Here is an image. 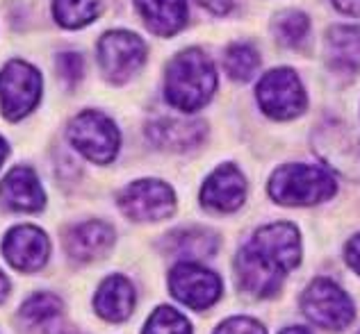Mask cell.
<instances>
[{
    "instance_id": "obj_13",
    "label": "cell",
    "mask_w": 360,
    "mask_h": 334,
    "mask_svg": "<svg viewBox=\"0 0 360 334\" xmlns=\"http://www.w3.org/2000/svg\"><path fill=\"white\" fill-rule=\"evenodd\" d=\"M246 198L244 175L233 164H224L205 180L201 189V203L217 212H235Z\"/></svg>"
},
{
    "instance_id": "obj_10",
    "label": "cell",
    "mask_w": 360,
    "mask_h": 334,
    "mask_svg": "<svg viewBox=\"0 0 360 334\" xmlns=\"http://www.w3.org/2000/svg\"><path fill=\"white\" fill-rule=\"evenodd\" d=\"M169 286H172V293L180 302L198 312L207 309L221 295L219 275L194 262H180L178 266H174L172 275H169Z\"/></svg>"
},
{
    "instance_id": "obj_32",
    "label": "cell",
    "mask_w": 360,
    "mask_h": 334,
    "mask_svg": "<svg viewBox=\"0 0 360 334\" xmlns=\"http://www.w3.org/2000/svg\"><path fill=\"white\" fill-rule=\"evenodd\" d=\"M281 334H312L308 328H299V326H292V328H285Z\"/></svg>"
},
{
    "instance_id": "obj_28",
    "label": "cell",
    "mask_w": 360,
    "mask_h": 334,
    "mask_svg": "<svg viewBox=\"0 0 360 334\" xmlns=\"http://www.w3.org/2000/svg\"><path fill=\"white\" fill-rule=\"evenodd\" d=\"M198 5L205 7L212 14H229L231 9L240 3V0H196Z\"/></svg>"
},
{
    "instance_id": "obj_30",
    "label": "cell",
    "mask_w": 360,
    "mask_h": 334,
    "mask_svg": "<svg viewBox=\"0 0 360 334\" xmlns=\"http://www.w3.org/2000/svg\"><path fill=\"white\" fill-rule=\"evenodd\" d=\"M335 7L340 12L352 14V16H360V0H333Z\"/></svg>"
},
{
    "instance_id": "obj_17",
    "label": "cell",
    "mask_w": 360,
    "mask_h": 334,
    "mask_svg": "<svg viewBox=\"0 0 360 334\" xmlns=\"http://www.w3.org/2000/svg\"><path fill=\"white\" fill-rule=\"evenodd\" d=\"M326 57L340 73L360 71V27L335 25L326 36Z\"/></svg>"
},
{
    "instance_id": "obj_24",
    "label": "cell",
    "mask_w": 360,
    "mask_h": 334,
    "mask_svg": "<svg viewBox=\"0 0 360 334\" xmlns=\"http://www.w3.org/2000/svg\"><path fill=\"white\" fill-rule=\"evenodd\" d=\"M308 18L301 12H283L276 21H274V34L278 36L283 46L297 48L306 41L308 36Z\"/></svg>"
},
{
    "instance_id": "obj_27",
    "label": "cell",
    "mask_w": 360,
    "mask_h": 334,
    "mask_svg": "<svg viewBox=\"0 0 360 334\" xmlns=\"http://www.w3.org/2000/svg\"><path fill=\"white\" fill-rule=\"evenodd\" d=\"M60 73H62V78H66L69 82H75L80 78V73H82V60H80V55H73V53H66L60 57Z\"/></svg>"
},
{
    "instance_id": "obj_1",
    "label": "cell",
    "mask_w": 360,
    "mask_h": 334,
    "mask_svg": "<svg viewBox=\"0 0 360 334\" xmlns=\"http://www.w3.org/2000/svg\"><path fill=\"white\" fill-rule=\"evenodd\" d=\"M301 262V239L292 223L260 227L251 241L242 246L235 260L238 282L255 298H271L283 286L285 275Z\"/></svg>"
},
{
    "instance_id": "obj_23",
    "label": "cell",
    "mask_w": 360,
    "mask_h": 334,
    "mask_svg": "<svg viewBox=\"0 0 360 334\" xmlns=\"http://www.w3.org/2000/svg\"><path fill=\"white\" fill-rule=\"evenodd\" d=\"M226 71L233 80H249L255 73V69L260 66V57L253 51L249 44H233L229 51H226Z\"/></svg>"
},
{
    "instance_id": "obj_21",
    "label": "cell",
    "mask_w": 360,
    "mask_h": 334,
    "mask_svg": "<svg viewBox=\"0 0 360 334\" xmlns=\"http://www.w3.org/2000/svg\"><path fill=\"white\" fill-rule=\"evenodd\" d=\"M53 12L64 27H82L94 21L98 0H55Z\"/></svg>"
},
{
    "instance_id": "obj_15",
    "label": "cell",
    "mask_w": 360,
    "mask_h": 334,
    "mask_svg": "<svg viewBox=\"0 0 360 334\" xmlns=\"http://www.w3.org/2000/svg\"><path fill=\"white\" fill-rule=\"evenodd\" d=\"M0 198L9 209L16 212H37L44 207V191L39 187L34 171L27 166H16L7 173L0 185Z\"/></svg>"
},
{
    "instance_id": "obj_22",
    "label": "cell",
    "mask_w": 360,
    "mask_h": 334,
    "mask_svg": "<svg viewBox=\"0 0 360 334\" xmlns=\"http://www.w3.org/2000/svg\"><path fill=\"white\" fill-rule=\"evenodd\" d=\"M62 314V300L53 293H37L25 300L21 307V316L30 326H49Z\"/></svg>"
},
{
    "instance_id": "obj_4",
    "label": "cell",
    "mask_w": 360,
    "mask_h": 334,
    "mask_svg": "<svg viewBox=\"0 0 360 334\" xmlns=\"http://www.w3.org/2000/svg\"><path fill=\"white\" fill-rule=\"evenodd\" d=\"M312 146L326 166L360 182V137L340 121H324L312 135Z\"/></svg>"
},
{
    "instance_id": "obj_16",
    "label": "cell",
    "mask_w": 360,
    "mask_h": 334,
    "mask_svg": "<svg viewBox=\"0 0 360 334\" xmlns=\"http://www.w3.org/2000/svg\"><path fill=\"white\" fill-rule=\"evenodd\" d=\"M94 305H96V312L105 321H126L132 314V307H135V289H132V284L123 275H110L98 286Z\"/></svg>"
},
{
    "instance_id": "obj_19",
    "label": "cell",
    "mask_w": 360,
    "mask_h": 334,
    "mask_svg": "<svg viewBox=\"0 0 360 334\" xmlns=\"http://www.w3.org/2000/svg\"><path fill=\"white\" fill-rule=\"evenodd\" d=\"M135 5L148 30H153L155 34H176L187 21L185 0H135Z\"/></svg>"
},
{
    "instance_id": "obj_14",
    "label": "cell",
    "mask_w": 360,
    "mask_h": 334,
    "mask_svg": "<svg viewBox=\"0 0 360 334\" xmlns=\"http://www.w3.org/2000/svg\"><path fill=\"white\" fill-rule=\"evenodd\" d=\"M146 135L158 148H165L172 152H185L203 141L205 126L201 121H183V119L165 116V119L148 123Z\"/></svg>"
},
{
    "instance_id": "obj_29",
    "label": "cell",
    "mask_w": 360,
    "mask_h": 334,
    "mask_svg": "<svg viewBox=\"0 0 360 334\" xmlns=\"http://www.w3.org/2000/svg\"><path fill=\"white\" fill-rule=\"evenodd\" d=\"M345 257H347V264L352 266V269L360 275V234H356L352 241L347 243Z\"/></svg>"
},
{
    "instance_id": "obj_11",
    "label": "cell",
    "mask_w": 360,
    "mask_h": 334,
    "mask_svg": "<svg viewBox=\"0 0 360 334\" xmlns=\"http://www.w3.org/2000/svg\"><path fill=\"white\" fill-rule=\"evenodd\" d=\"M101 66L112 82H126L146 60V46L137 34L110 32L98 44Z\"/></svg>"
},
{
    "instance_id": "obj_18",
    "label": "cell",
    "mask_w": 360,
    "mask_h": 334,
    "mask_svg": "<svg viewBox=\"0 0 360 334\" xmlns=\"http://www.w3.org/2000/svg\"><path fill=\"white\" fill-rule=\"evenodd\" d=\"M112 239H115V232H112V227L108 223L89 221L73 227L69 232V236H66V250L75 260L89 262L108 250L112 246Z\"/></svg>"
},
{
    "instance_id": "obj_7",
    "label": "cell",
    "mask_w": 360,
    "mask_h": 334,
    "mask_svg": "<svg viewBox=\"0 0 360 334\" xmlns=\"http://www.w3.org/2000/svg\"><path fill=\"white\" fill-rule=\"evenodd\" d=\"M258 100L271 119H295L306 107V91L299 75L292 69H274L264 73L258 84Z\"/></svg>"
},
{
    "instance_id": "obj_31",
    "label": "cell",
    "mask_w": 360,
    "mask_h": 334,
    "mask_svg": "<svg viewBox=\"0 0 360 334\" xmlns=\"http://www.w3.org/2000/svg\"><path fill=\"white\" fill-rule=\"evenodd\" d=\"M7 291H9V282H7V278L3 273H0V302L5 300V295H7Z\"/></svg>"
},
{
    "instance_id": "obj_2",
    "label": "cell",
    "mask_w": 360,
    "mask_h": 334,
    "mask_svg": "<svg viewBox=\"0 0 360 334\" xmlns=\"http://www.w3.org/2000/svg\"><path fill=\"white\" fill-rule=\"evenodd\" d=\"M217 75L210 57L205 53L185 51L176 55L167 69L165 93L167 100L180 112H196L212 98Z\"/></svg>"
},
{
    "instance_id": "obj_26",
    "label": "cell",
    "mask_w": 360,
    "mask_h": 334,
    "mask_svg": "<svg viewBox=\"0 0 360 334\" xmlns=\"http://www.w3.org/2000/svg\"><path fill=\"white\" fill-rule=\"evenodd\" d=\"M214 334H267V330L262 328V323L249 316H235L224 321L219 328L214 330Z\"/></svg>"
},
{
    "instance_id": "obj_3",
    "label": "cell",
    "mask_w": 360,
    "mask_h": 334,
    "mask_svg": "<svg viewBox=\"0 0 360 334\" xmlns=\"http://www.w3.org/2000/svg\"><path fill=\"white\" fill-rule=\"evenodd\" d=\"M335 191L333 175L312 164H285L269 180V196L281 205H317L335 196Z\"/></svg>"
},
{
    "instance_id": "obj_33",
    "label": "cell",
    "mask_w": 360,
    "mask_h": 334,
    "mask_svg": "<svg viewBox=\"0 0 360 334\" xmlns=\"http://www.w3.org/2000/svg\"><path fill=\"white\" fill-rule=\"evenodd\" d=\"M5 155H7V146H5V141L0 139V164H3V159H5Z\"/></svg>"
},
{
    "instance_id": "obj_6",
    "label": "cell",
    "mask_w": 360,
    "mask_h": 334,
    "mask_svg": "<svg viewBox=\"0 0 360 334\" xmlns=\"http://www.w3.org/2000/svg\"><path fill=\"white\" fill-rule=\"evenodd\" d=\"M69 139L84 157L96 164H108L119 150V130L101 112L78 114L69 128Z\"/></svg>"
},
{
    "instance_id": "obj_8",
    "label": "cell",
    "mask_w": 360,
    "mask_h": 334,
    "mask_svg": "<svg viewBox=\"0 0 360 334\" xmlns=\"http://www.w3.org/2000/svg\"><path fill=\"white\" fill-rule=\"evenodd\" d=\"M41 93V78L30 64L9 62L0 73V102L7 119H21L34 109Z\"/></svg>"
},
{
    "instance_id": "obj_9",
    "label": "cell",
    "mask_w": 360,
    "mask_h": 334,
    "mask_svg": "<svg viewBox=\"0 0 360 334\" xmlns=\"http://www.w3.org/2000/svg\"><path fill=\"white\" fill-rule=\"evenodd\" d=\"M119 207L132 221H162L172 216L176 196L172 187L160 180H137L121 191Z\"/></svg>"
},
{
    "instance_id": "obj_5",
    "label": "cell",
    "mask_w": 360,
    "mask_h": 334,
    "mask_svg": "<svg viewBox=\"0 0 360 334\" xmlns=\"http://www.w3.org/2000/svg\"><path fill=\"white\" fill-rule=\"evenodd\" d=\"M301 309L324 330H345L356 316L352 298L328 278H317L308 284L301 295Z\"/></svg>"
},
{
    "instance_id": "obj_12",
    "label": "cell",
    "mask_w": 360,
    "mask_h": 334,
    "mask_svg": "<svg viewBox=\"0 0 360 334\" xmlns=\"http://www.w3.org/2000/svg\"><path fill=\"white\" fill-rule=\"evenodd\" d=\"M7 262L18 271H39L49 260V239L32 225L14 227L3 241Z\"/></svg>"
},
{
    "instance_id": "obj_25",
    "label": "cell",
    "mask_w": 360,
    "mask_h": 334,
    "mask_svg": "<svg viewBox=\"0 0 360 334\" xmlns=\"http://www.w3.org/2000/svg\"><path fill=\"white\" fill-rule=\"evenodd\" d=\"M144 334H192V328L178 309L158 307L146 321Z\"/></svg>"
},
{
    "instance_id": "obj_20",
    "label": "cell",
    "mask_w": 360,
    "mask_h": 334,
    "mask_svg": "<svg viewBox=\"0 0 360 334\" xmlns=\"http://www.w3.org/2000/svg\"><path fill=\"white\" fill-rule=\"evenodd\" d=\"M169 248L176 257H210L217 250V236L207 230H180L169 234Z\"/></svg>"
}]
</instances>
